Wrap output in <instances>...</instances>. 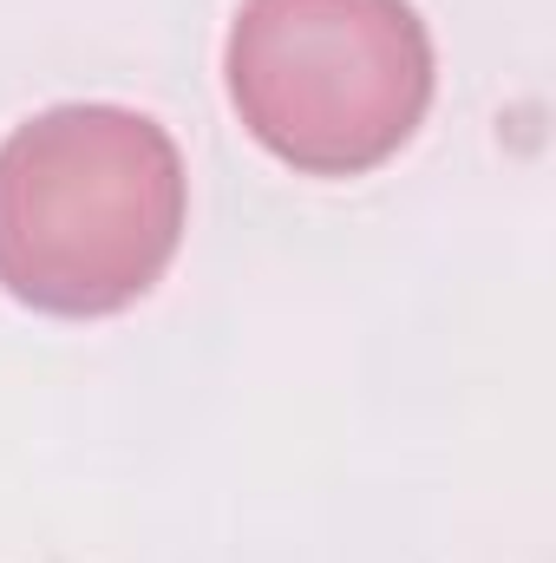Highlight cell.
I'll return each instance as SVG.
<instances>
[{"label":"cell","instance_id":"cell-1","mask_svg":"<svg viewBox=\"0 0 556 563\" xmlns=\"http://www.w3.org/2000/svg\"><path fill=\"white\" fill-rule=\"evenodd\" d=\"M177 139L132 106H46L0 144V288L59 321H99L157 288L184 243Z\"/></svg>","mask_w":556,"mask_h":563},{"label":"cell","instance_id":"cell-2","mask_svg":"<svg viewBox=\"0 0 556 563\" xmlns=\"http://www.w3.org/2000/svg\"><path fill=\"white\" fill-rule=\"evenodd\" d=\"M223 79L269 157L301 177H360L413 144L438 66L413 0H243Z\"/></svg>","mask_w":556,"mask_h":563}]
</instances>
